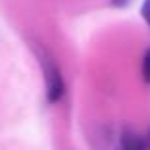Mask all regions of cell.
<instances>
[{
	"label": "cell",
	"instance_id": "3",
	"mask_svg": "<svg viewBox=\"0 0 150 150\" xmlns=\"http://www.w3.org/2000/svg\"><path fill=\"white\" fill-rule=\"evenodd\" d=\"M141 73L144 83L150 85V48L144 50V56H142V62H141Z\"/></svg>",
	"mask_w": 150,
	"mask_h": 150
},
{
	"label": "cell",
	"instance_id": "1",
	"mask_svg": "<svg viewBox=\"0 0 150 150\" xmlns=\"http://www.w3.org/2000/svg\"><path fill=\"white\" fill-rule=\"evenodd\" d=\"M39 60L42 67V79H44V94L48 104H58L66 93V83L60 66L56 64L52 56L44 50H39Z\"/></svg>",
	"mask_w": 150,
	"mask_h": 150
},
{
	"label": "cell",
	"instance_id": "2",
	"mask_svg": "<svg viewBox=\"0 0 150 150\" xmlns=\"http://www.w3.org/2000/svg\"><path fill=\"white\" fill-rule=\"evenodd\" d=\"M119 142H121V150H148L146 139L141 137L139 133L131 131V129H123Z\"/></svg>",
	"mask_w": 150,
	"mask_h": 150
},
{
	"label": "cell",
	"instance_id": "4",
	"mask_svg": "<svg viewBox=\"0 0 150 150\" xmlns=\"http://www.w3.org/2000/svg\"><path fill=\"white\" fill-rule=\"evenodd\" d=\"M141 16H142V19H144V23L148 25V29H150V0H144V2H142Z\"/></svg>",
	"mask_w": 150,
	"mask_h": 150
}]
</instances>
